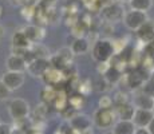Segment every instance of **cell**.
<instances>
[{
  "mask_svg": "<svg viewBox=\"0 0 154 134\" xmlns=\"http://www.w3.org/2000/svg\"><path fill=\"white\" fill-rule=\"evenodd\" d=\"M91 54H93V59L98 63L99 62H109L111 59V56L115 54L114 43L109 38L98 39L93 44Z\"/></svg>",
  "mask_w": 154,
  "mask_h": 134,
  "instance_id": "1",
  "label": "cell"
},
{
  "mask_svg": "<svg viewBox=\"0 0 154 134\" xmlns=\"http://www.w3.org/2000/svg\"><path fill=\"white\" fill-rule=\"evenodd\" d=\"M117 122V114L114 109H97L93 115V123L100 130H107Z\"/></svg>",
  "mask_w": 154,
  "mask_h": 134,
  "instance_id": "2",
  "label": "cell"
},
{
  "mask_svg": "<svg viewBox=\"0 0 154 134\" xmlns=\"http://www.w3.org/2000/svg\"><path fill=\"white\" fill-rule=\"evenodd\" d=\"M147 20H149L147 12L131 10V8H130V10L126 11L125 15H123L122 22H123V24H125L126 28H129L130 31H137V30H140Z\"/></svg>",
  "mask_w": 154,
  "mask_h": 134,
  "instance_id": "3",
  "label": "cell"
},
{
  "mask_svg": "<svg viewBox=\"0 0 154 134\" xmlns=\"http://www.w3.org/2000/svg\"><path fill=\"white\" fill-rule=\"evenodd\" d=\"M8 113H10L11 118L16 121H24L29 115V105L27 101L23 98H15L8 105Z\"/></svg>",
  "mask_w": 154,
  "mask_h": 134,
  "instance_id": "4",
  "label": "cell"
},
{
  "mask_svg": "<svg viewBox=\"0 0 154 134\" xmlns=\"http://www.w3.org/2000/svg\"><path fill=\"white\" fill-rule=\"evenodd\" d=\"M125 12L126 11L123 10L122 5H121L118 2H115V3H112V4L103 5L99 11V15L105 22L112 23V24H114L115 22H122Z\"/></svg>",
  "mask_w": 154,
  "mask_h": 134,
  "instance_id": "5",
  "label": "cell"
},
{
  "mask_svg": "<svg viewBox=\"0 0 154 134\" xmlns=\"http://www.w3.org/2000/svg\"><path fill=\"white\" fill-rule=\"evenodd\" d=\"M51 67L50 59L47 58H35L27 64V73L35 78H42L46 74V71Z\"/></svg>",
  "mask_w": 154,
  "mask_h": 134,
  "instance_id": "6",
  "label": "cell"
},
{
  "mask_svg": "<svg viewBox=\"0 0 154 134\" xmlns=\"http://www.w3.org/2000/svg\"><path fill=\"white\" fill-rule=\"evenodd\" d=\"M2 80L11 91L20 89L24 83V73H16V71H5L2 76Z\"/></svg>",
  "mask_w": 154,
  "mask_h": 134,
  "instance_id": "7",
  "label": "cell"
},
{
  "mask_svg": "<svg viewBox=\"0 0 154 134\" xmlns=\"http://www.w3.org/2000/svg\"><path fill=\"white\" fill-rule=\"evenodd\" d=\"M42 79L47 86H52V87L56 89V86L63 85L64 79H66V75H64L63 71L58 70V68H54V67H50L48 70L46 71V74L42 76Z\"/></svg>",
  "mask_w": 154,
  "mask_h": 134,
  "instance_id": "8",
  "label": "cell"
},
{
  "mask_svg": "<svg viewBox=\"0 0 154 134\" xmlns=\"http://www.w3.org/2000/svg\"><path fill=\"white\" fill-rule=\"evenodd\" d=\"M91 123H93V120H91L88 115L82 114V113H76V114L70 120V126L79 133L90 129Z\"/></svg>",
  "mask_w": 154,
  "mask_h": 134,
  "instance_id": "9",
  "label": "cell"
},
{
  "mask_svg": "<svg viewBox=\"0 0 154 134\" xmlns=\"http://www.w3.org/2000/svg\"><path fill=\"white\" fill-rule=\"evenodd\" d=\"M27 61L20 55H10L5 61L7 71H16V73H26L27 71Z\"/></svg>",
  "mask_w": 154,
  "mask_h": 134,
  "instance_id": "10",
  "label": "cell"
},
{
  "mask_svg": "<svg viewBox=\"0 0 154 134\" xmlns=\"http://www.w3.org/2000/svg\"><path fill=\"white\" fill-rule=\"evenodd\" d=\"M26 36L28 38V40L32 43H42V40L46 36V32H44V28L42 26L38 24H28L23 28Z\"/></svg>",
  "mask_w": 154,
  "mask_h": 134,
  "instance_id": "11",
  "label": "cell"
},
{
  "mask_svg": "<svg viewBox=\"0 0 154 134\" xmlns=\"http://www.w3.org/2000/svg\"><path fill=\"white\" fill-rule=\"evenodd\" d=\"M154 118V111L153 110H146V109H135L133 122L137 127H147L149 123Z\"/></svg>",
  "mask_w": 154,
  "mask_h": 134,
  "instance_id": "12",
  "label": "cell"
},
{
  "mask_svg": "<svg viewBox=\"0 0 154 134\" xmlns=\"http://www.w3.org/2000/svg\"><path fill=\"white\" fill-rule=\"evenodd\" d=\"M137 38L141 43L146 44L154 40V20H147L140 30H137Z\"/></svg>",
  "mask_w": 154,
  "mask_h": 134,
  "instance_id": "13",
  "label": "cell"
},
{
  "mask_svg": "<svg viewBox=\"0 0 154 134\" xmlns=\"http://www.w3.org/2000/svg\"><path fill=\"white\" fill-rule=\"evenodd\" d=\"M137 107L134 106L133 102H126L122 103V105L115 106V114H117L118 120H125V121H133V117H134V113Z\"/></svg>",
  "mask_w": 154,
  "mask_h": 134,
  "instance_id": "14",
  "label": "cell"
},
{
  "mask_svg": "<svg viewBox=\"0 0 154 134\" xmlns=\"http://www.w3.org/2000/svg\"><path fill=\"white\" fill-rule=\"evenodd\" d=\"M70 48H71V51L74 52V55H83V54H87L91 50V43L88 42V39L86 36L74 38Z\"/></svg>",
  "mask_w": 154,
  "mask_h": 134,
  "instance_id": "15",
  "label": "cell"
},
{
  "mask_svg": "<svg viewBox=\"0 0 154 134\" xmlns=\"http://www.w3.org/2000/svg\"><path fill=\"white\" fill-rule=\"evenodd\" d=\"M137 126L133 121H125V120H117L114 126L111 127L112 134H134Z\"/></svg>",
  "mask_w": 154,
  "mask_h": 134,
  "instance_id": "16",
  "label": "cell"
},
{
  "mask_svg": "<svg viewBox=\"0 0 154 134\" xmlns=\"http://www.w3.org/2000/svg\"><path fill=\"white\" fill-rule=\"evenodd\" d=\"M133 103L137 109H146V110H154V98L150 95L140 91L138 94L134 95Z\"/></svg>",
  "mask_w": 154,
  "mask_h": 134,
  "instance_id": "17",
  "label": "cell"
},
{
  "mask_svg": "<svg viewBox=\"0 0 154 134\" xmlns=\"http://www.w3.org/2000/svg\"><path fill=\"white\" fill-rule=\"evenodd\" d=\"M123 78H125L126 86L129 89H131V90H138V89H141L142 85H143V82H145V79L142 78L141 74L138 73L135 68H134V71H131V73L125 74Z\"/></svg>",
  "mask_w": 154,
  "mask_h": 134,
  "instance_id": "18",
  "label": "cell"
},
{
  "mask_svg": "<svg viewBox=\"0 0 154 134\" xmlns=\"http://www.w3.org/2000/svg\"><path fill=\"white\" fill-rule=\"evenodd\" d=\"M31 46V42L28 40V38L26 36L24 31L20 30L16 31L12 35V47H20V48H29Z\"/></svg>",
  "mask_w": 154,
  "mask_h": 134,
  "instance_id": "19",
  "label": "cell"
},
{
  "mask_svg": "<svg viewBox=\"0 0 154 134\" xmlns=\"http://www.w3.org/2000/svg\"><path fill=\"white\" fill-rule=\"evenodd\" d=\"M56 95H58V90H56L55 87H52V86H47L46 85L42 89V91H40V99H42L43 103L48 105V103L54 102Z\"/></svg>",
  "mask_w": 154,
  "mask_h": 134,
  "instance_id": "20",
  "label": "cell"
},
{
  "mask_svg": "<svg viewBox=\"0 0 154 134\" xmlns=\"http://www.w3.org/2000/svg\"><path fill=\"white\" fill-rule=\"evenodd\" d=\"M88 28L90 26L83 20H78L75 24L71 26V35H74V38H83L88 34Z\"/></svg>",
  "mask_w": 154,
  "mask_h": 134,
  "instance_id": "21",
  "label": "cell"
},
{
  "mask_svg": "<svg viewBox=\"0 0 154 134\" xmlns=\"http://www.w3.org/2000/svg\"><path fill=\"white\" fill-rule=\"evenodd\" d=\"M122 76H123L122 71H119L118 68L110 66L109 71L105 74V75H103V78L106 79V82H107L109 85H117V83L119 82L121 79H122Z\"/></svg>",
  "mask_w": 154,
  "mask_h": 134,
  "instance_id": "22",
  "label": "cell"
},
{
  "mask_svg": "<svg viewBox=\"0 0 154 134\" xmlns=\"http://www.w3.org/2000/svg\"><path fill=\"white\" fill-rule=\"evenodd\" d=\"M86 95L83 94H81L78 91V93H75V94H72V95H70L69 97V106L70 107H72L74 110H81L82 107L85 106V103H86Z\"/></svg>",
  "mask_w": 154,
  "mask_h": 134,
  "instance_id": "23",
  "label": "cell"
},
{
  "mask_svg": "<svg viewBox=\"0 0 154 134\" xmlns=\"http://www.w3.org/2000/svg\"><path fill=\"white\" fill-rule=\"evenodd\" d=\"M48 59H50V64H51V67L58 68V70H60V71H66L67 68L71 66L69 62L64 61V59L62 58V56L59 55L58 52H56L55 55H51Z\"/></svg>",
  "mask_w": 154,
  "mask_h": 134,
  "instance_id": "24",
  "label": "cell"
},
{
  "mask_svg": "<svg viewBox=\"0 0 154 134\" xmlns=\"http://www.w3.org/2000/svg\"><path fill=\"white\" fill-rule=\"evenodd\" d=\"M153 3H154V0H130L129 5L131 10L147 12V11L153 7Z\"/></svg>",
  "mask_w": 154,
  "mask_h": 134,
  "instance_id": "25",
  "label": "cell"
},
{
  "mask_svg": "<svg viewBox=\"0 0 154 134\" xmlns=\"http://www.w3.org/2000/svg\"><path fill=\"white\" fill-rule=\"evenodd\" d=\"M29 50L32 51V54L35 55V58H47L48 59L50 56V51L43 43H32L29 46Z\"/></svg>",
  "mask_w": 154,
  "mask_h": 134,
  "instance_id": "26",
  "label": "cell"
},
{
  "mask_svg": "<svg viewBox=\"0 0 154 134\" xmlns=\"http://www.w3.org/2000/svg\"><path fill=\"white\" fill-rule=\"evenodd\" d=\"M38 10V5L31 4V3H27L26 5L22 7V16L24 17L26 20H34L35 14H36Z\"/></svg>",
  "mask_w": 154,
  "mask_h": 134,
  "instance_id": "27",
  "label": "cell"
},
{
  "mask_svg": "<svg viewBox=\"0 0 154 134\" xmlns=\"http://www.w3.org/2000/svg\"><path fill=\"white\" fill-rule=\"evenodd\" d=\"M48 105H46V103H39L36 107H35V110H34V114H35V117H34V120H38V121H40V120H44L46 118V115H47V111H48V107H47Z\"/></svg>",
  "mask_w": 154,
  "mask_h": 134,
  "instance_id": "28",
  "label": "cell"
},
{
  "mask_svg": "<svg viewBox=\"0 0 154 134\" xmlns=\"http://www.w3.org/2000/svg\"><path fill=\"white\" fill-rule=\"evenodd\" d=\"M141 91L154 98V75H152L149 79L145 80L142 87H141Z\"/></svg>",
  "mask_w": 154,
  "mask_h": 134,
  "instance_id": "29",
  "label": "cell"
},
{
  "mask_svg": "<svg viewBox=\"0 0 154 134\" xmlns=\"http://www.w3.org/2000/svg\"><path fill=\"white\" fill-rule=\"evenodd\" d=\"M112 105H114V101H112V98L109 97V95H102L98 99L99 109H112Z\"/></svg>",
  "mask_w": 154,
  "mask_h": 134,
  "instance_id": "30",
  "label": "cell"
},
{
  "mask_svg": "<svg viewBox=\"0 0 154 134\" xmlns=\"http://www.w3.org/2000/svg\"><path fill=\"white\" fill-rule=\"evenodd\" d=\"M93 90V85L88 79H83V80H79V86H78V91L83 95H87L90 91Z\"/></svg>",
  "mask_w": 154,
  "mask_h": 134,
  "instance_id": "31",
  "label": "cell"
},
{
  "mask_svg": "<svg viewBox=\"0 0 154 134\" xmlns=\"http://www.w3.org/2000/svg\"><path fill=\"white\" fill-rule=\"evenodd\" d=\"M112 101H114V106H118V105L129 102V97H127V94L123 93V91H118V93L112 97Z\"/></svg>",
  "mask_w": 154,
  "mask_h": 134,
  "instance_id": "32",
  "label": "cell"
},
{
  "mask_svg": "<svg viewBox=\"0 0 154 134\" xmlns=\"http://www.w3.org/2000/svg\"><path fill=\"white\" fill-rule=\"evenodd\" d=\"M58 54L62 56V58L64 59V61H67L69 63H71L72 62V56H74V52L71 51L70 47H63V48H60L58 51Z\"/></svg>",
  "mask_w": 154,
  "mask_h": 134,
  "instance_id": "33",
  "label": "cell"
},
{
  "mask_svg": "<svg viewBox=\"0 0 154 134\" xmlns=\"http://www.w3.org/2000/svg\"><path fill=\"white\" fill-rule=\"evenodd\" d=\"M10 94H11V90L4 85L2 79H0V101H5L10 98Z\"/></svg>",
  "mask_w": 154,
  "mask_h": 134,
  "instance_id": "34",
  "label": "cell"
},
{
  "mask_svg": "<svg viewBox=\"0 0 154 134\" xmlns=\"http://www.w3.org/2000/svg\"><path fill=\"white\" fill-rule=\"evenodd\" d=\"M109 68H110V63L109 62H99L98 66H97V71H98L99 75L103 76L109 71Z\"/></svg>",
  "mask_w": 154,
  "mask_h": 134,
  "instance_id": "35",
  "label": "cell"
},
{
  "mask_svg": "<svg viewBox=\"0 0 154 134\" xmlns=\"http://www.w3.org/2000/svg\"><path fill=\"white\" fill-rule=\"evenodd\" d=\"M143 50H145V54H146L147 56H152V58H154V40L145 44Z\"/></svg>",
  "mask_w": 154,
  "mask_h": 134,
  "instance_id": "36",
  "label": "cell"
},
{
  "mask_svg": "<svg viewBox=\"0 0 154 134\" xmlns=\"http://www.w3.org/2000/svg\"><path fill=\"white\" fill-rule=\"evenodd\" d=\"M12 132H14V127L11 125L2 122V125H0V134H12Z\"/></svg>",
  "mask_w": 154,
  "mask_h": 134,
  "instance_id": "37",
  "label": "cell"
},
{
  "mask_svg": "<svg viewBox=\"0 0 154 134\" xmlns=\"http://www.w3.org/2000/svg\"><path fill=\"white\" fill-rule=\"evenodd\" d=\"M10 3L14 5V7H23L28 3V0H10Z\"/></svg>",
  "mask_w": 154,
  "mask_h": 134,
  "instance_id": "38",
  "label": "cell"
},
{
  "mask_svg": "<svg viewBox=\"0 0 154 134\" xmlns=\"http://www.w3.org/2000/svg\"><path fill=\"white\" fill-rule=\"evenodd\" d=\"M58 3V0H42L40 4L44 7H55V4Z\"/></svg>",
  "mask_w": 154,
  "mask_h": 134,
  "instance_id": "39",
  "label": "cell"
},
{
  "mask_svg": "<svg viewBox=\"0 0 154 134\" xmlns=\"http://www.w3.org/2000/svg\"><path fill=\"white\" fill-rule=\"evenodd\" d=\"M134 134H150V132H149L147 127H137Z\"/></svg>",
  "mask_w": 154,
  "mask_h": 134,
  "instance_id": "40",
  "label": "cell"
},
{
  "mask_svg": "<svg viewBox=\"0 0 154 134\" xmlns=\"http://www.w3.org/2000/svg\"><path fill=\"white\" fill-rule=\"evenodd\" d=\"M99 2H100V4H102V7H103V5H109V4H112V3L118 2V0H99Z\"/></svg>",
  "mask_w": 154,
  "mask_h": 134,
  "instance_id": "41",
  "label": "cell"
},
{
  "mask_svg": "<svg viewBox=\"0 0 154 134\" xmlns=\"http://www.w3.org/2000/svg\"><path fill=\"white\" fill-rule=\"evenodd\" d=\"M147 129H149L150 134H154V118L152 120V122L149 123V126H147Z\"/></svg>",
  "mask_w": 154,
  "mask_h": 134,
  "instance_id": "42",
  "label": "cell"
},
{
  "mask_svg": "<svg viewBox=\"0 0 154 134\" xmlns=\"http://www.w3.org/2000/svg\"><path fill=\"white\" fill-rule=\"evenodd\" d=\"M28 3H31V4H35V5H39L40 3H42V0H28Z\"/></svg>",
  "mask_w": 154,
  "mask_h": 134,
  "instance_id": "43",
  "label": "cell"
},
{
  "mask_svg": "<svg viewBox=\"0 0 154 134\" xmlns=\"http://www.w3.org/2000/svg\"><path fill=\"white\" fill-rule=\"evenodd\" d=\"M12 134H24V133H23V130H22V129H19V127H16V129H14Z\"/></svg>",
  "mask_w": 154,
  "mask_h": 134,
  "instance_id": "44",
  "label": "cell"
},
{
  "mask_svg": "<svg viewBox=\"0 0 154 134\" xmlns=\"http://www.w3.org/2000/svg\"><path fill=\"white\" fill-rule=\"evenodd\" d=\"M3 35H4V30H3V27L0 26V38H2Z\"/></svg>",
  "mask_w": 154,
  "mask_h": 134,
  "instance_id": "45",
  "label": "cell"
},
{
  "mask_svg": "<svg viewBox=\"0 0 154 134\" xmlns=\"http://www.w3.org/2000/svg\"><path fill=\"white\" fill-rule=\"evenodd\" d=\"M2 16H3V7L0 5V19H2Z\"/></svg>",
  "mask_w": 154,
  "mask_h": 134,
  "instance_id": "46",
  "label": "cell"
},
{
  "mask_svg": "<svg viewBox=\"0 0 154 134\" xmlns=\"http://www.w3.org/2000/svg\"><path fill=\"white\" fill-rule=\"evenodd\" d=\"M119 3H130V0H118Z\"/></svg>",
  "mask_w": 154,
  "mask_h": 134,
  "instance_id": "47",
  "label": "cell"
},
{
  "mask_svg": "<svg viewBox=\"0 0 154 134\" xmlns=\"http://www.w3.org/2000/svg\"><path fill=\"white\" fill-rule=\"evenodd\" d=\"M0 125H2V121H0Z\"/></svg>",
  "mask_w": 154,
  "mask_h": 134,
  "instance_id": "48",
  "label": "cell"
},
{
  "mask_svg": "<svg viewBox=\"0 0 154 134\" xmlns=\"http://www.w3.org/2000/svg\"><path fill=\"white\" fill-rule=\"evenodd\" d=\"M153 111H154V110H153Z\"/></svg>",
  "mask_w": 154,
  "mask_h": 134,
  "instance_id": "49",
  "label": "cell"
}]
</instances>
